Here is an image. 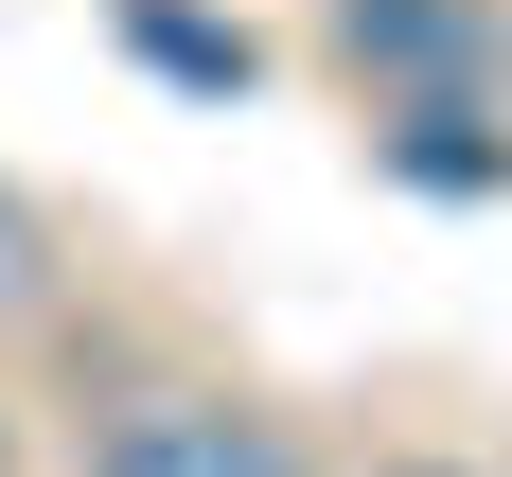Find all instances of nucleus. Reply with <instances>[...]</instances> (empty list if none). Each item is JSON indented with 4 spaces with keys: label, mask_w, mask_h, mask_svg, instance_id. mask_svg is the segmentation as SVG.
<instances>
[{
    "label": "nucleus",
    "mask_w": 512,
    "mask_h": 477,
    "mask_svg": "<svg viewBox=\"0 0 512 477\" xmlns=\"http://www.w3.org/2000/svg\"><path fill=\"white\" fill-rule=\"evenodd\" d=\"M89 477H301V442H283V424H248V407H142Z\"/></svg>",
    "instance_id": "obj_1"
},
{
    "label": "nucleus",
    "mask_w": 512,
    "mask_h": 477,
    "mask_svg": "<svg viewBox=\"0 0 512 477\" xmlns=\"http://www.w3.org/2000/svg\"><path fill=\"white\" fill-rule=\"evenodd\" d=\"M124 36H142L159 71H177V89H248V36H212V18H177V0H142Z\"/></svg>",
    "instance_id": "obj_4"
},
{
    "label": "nucleus",
    "mask_w": 512,
    "mask_h": 477,
    "mask_svg": "<svg viewBox=\"0 0 512 477\" xmlns=\"http://www.w3.org/2000/svg\"><path fill=\"white\" fill-rule=\"evenodd\" d=\"M389 159H407L424 195H495V177H512V142H460V106H424V124H389Z\"/></svg>",
    "instance_id": "obj_3"
},
{
    "label": "nucleus",
    "mask_w": 512,
    "mask_h": 477,
    "mask_svg": "<svg viewBox=\"0 0 512 477\" xmlns=\"http://www.w3.org/2000/svg\"><path fill=\"white\" fill-rule=\"evenodd\" d=\"M354 53H389V71H460V53H477V0H354Z\"/></svg>",
    "instance_id": "obj_2"
},
{
    "label": "nucleus",
    "mask_w": 512,
    "mask_h": 477,
    "mask_svg": "<svg viewBox=\"0 0 512 477\" xmlns=\"http://www.w3.org/2000/svg\"><path fill=\"white\" fill-rule=\"evenodd\" d=\"M407 477H442V460H407Z\"/></svg>",
    "instance_id": "obj_6"
},
{
    "label": "nucleus",
    "mask_w": 512,
    "mask_h": 477,
    "mask_svg": "<svg viewBox=\"0 0 512 477\" xmlns=\"http://www.w3.org/2000/svg\"><path fill=\"white\" fill-rule=\"evenodd\" d=\"M0 301H36V230H18V212H0Z\"/></svg>",
    "instance_id": "obj_5"
}]
</instances>
